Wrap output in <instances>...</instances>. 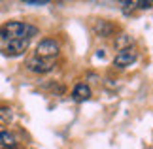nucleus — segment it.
<instances>
[{
  "mask_svg": "<svg viewBox=\"0 0 153 149\" xmlns=\"http://www.w3.org/2000/svg\"><path fill=\"white\" fill-rule=\"evenodd\" d=\"M36 34H38L36 27L21 23V21H10L6 25H2V28H0V36L8 42L10 40H30Z\"/></svg>",
  "mask_w": 153,
  "mask_h": 149,
  "instance_id": "obj_1",
  "label": "nucleus"
},
{
  "mask_svg": "<svg viewBox=\"0 0 153 149\" xmlns=\"http://www.w3.org/2000/svg\"><path fill=\"white\" fill-rule=\"evenodd\" d=\"M59 53V42L51 40V38H45L38 44L36 47V57L40 59H51V57H57Z\"/></svg>",
  "mask_w": 153,
  "mask_h": 149,
  "instance_id": "obj_2",
  "label": "nucleus"
},
{
  "mask_svg": "<svg viewBox=\"0 0 153 149\" xmlns=\"http://www.w3.org/2000/svg\"><path fill=\"white\" fill-rule=\"evenodd\" d=\"M136 59H138L136 49H134V47H125V49H121L115 55L114 64H115L117 68H127V66H131V64H134Z\"/></svg>",
  "mask_w": 153,
  "mask_h": 149,
  "instance_id": "obj_3",
  "label": "nucleus"
},
{
  "mask_svg": "<svg viewBox=\"0 0 153 149\" xmlns=\"http://www.w3.org/2000/svg\"><path fill=\"white\" fill-rule=\"evenodd\" d=\"M27 49H28V40H10L2 49V53L6 57H19Z\"/></svg>",
  "mask_w": 153,
  "mask_h": 149,
  "instance_id": "obj_4",
  "label": "nucleus"
},
{
  "mask_svg": "<svg viewBox=\"0 0 153 149\" xmlns=\"http://www.w3.org/2000/svg\"><path fill=\"white\" fill-rule=\"evenodd\" d=\"M27 66L30 72H36V74H48L53 70V62L48 61V59H40V57H32L30 61L27 62Z\"/></svg>",
  "mask_w": 153,
  "mask_h": 149,
  "instance_id": "obj_5",
  "label": "nucleus"
},
{
  "mask_svg": "<svg viewBox=\"0 0 153 149\" xmlns=\"http://www.w3.org/2000/svg\"><path fill=\"white\" fill-rule=\"evenodd\" d=\"M72 96H74L76 102H85V100L91 98V89L87 87L85 83H78L72 91Z\"/></svg>",
  "mask_w": 153,
  "mask_h": 149,
  "instance_id": "obj_6",
  "label": "nucleus"
},
{
  "mask_svg": "<svg viewBox=\"0 0 153 149\" xmlns=\"http://www.w3.org/2000/svg\"><path fill=\"white\" fill-rule=\"evenodd\" d=\"M95 32L102 38H110L111 34L115 32V27L111 25L110 21H97L95 23Z\"/></svg>",
  "mask_w": 153,
  "mask_h": 149,
  "instance_id": "obj_7",
  "label": "nucleus"
},
{
  "mask_svg": "<svg viewBox=\"0 0 153 149\" xmlns=\"http://www.w3.org/2000/svg\"><path fill=\"white\" fill-rule=\"evenodd\" d=\"M0 145L4 149L6 147H15V138L13 134L8 132V130H0Z\"/></svg>",
  "mask_w": 153,
  "mask_h": 149,
  "instance_id": "obj_8",
  "label": "nucleus"
},
{
  "mask_svg": "<svg viewBox=\"0 0 153 149\" xmlns=\"http://www.w3.org/2000/svg\"><path fill=\"white\" fill-rule=\"evenodd\" d=\"M131 42H132V40L128 38L127 34H121V38H119V40L115 42V47H117V49L121 51V49H123V45H125V44H128V47H131Z\"/></svg>",
  "mask_w": 153,
  "mask_h": 149,
  "instance_id": "obj_9",
  "label": "nucleus"
},
{
  "mask_svg": "<svg viewBox=\"0 0 153 149\" xmlns=\"http://www.w3.org/2000/svg\"><path fill=\"white\" fill-rule=\"evenodd\" d=\"M0 119H2V121H11V110L10 108H0Z\"/></svg>",
  "mask_w": 153,
  "mask_h": 149,
  "instance_id": "obj_10",
  "label": "nucleus"
},
{
  "mask_svg": "<svg viewBox=\"0 0 153 149\" xmlns=\"http://www.w3.org/2000/svg\"><path fill=\"white\" fill-rule=\"evenodd\" d=\"M25 4L27 6H45V4H48V0H42V2H36V0H27Z\"/></svg>",
  "mask_w": 153,
  "mask_h": 149,
  "instance_id": "obj_11",
  "label": "nucleus"
},
{
  "mask_svg": "<svg viewBox=\"0 0 153 149\" xmlns=\"http://www.w3.org/2000/svg\"><path fill=\"white\" fill-rule=\"evenodd\" d=\"M6 149H15V147H6Z\"/></svg>",
  "mask_w": 153,
  "mask_h": 149,
  "instance_id": "obj_12",
  "label": "nucleus"
},
{
  "mask_svg": "<svg viewBox=\"0 0 153 149\" xmlns=\"http://www.w3.org/2000/svg\"><path fill=\"white\" fill-rule=\"evenodd\" d=\"M0 149H2V145H0Z\"/></svg>",
  "mask_w": 153,
  "mask_h": 149,
  "instance_id": "obj_13",
  "label": "nucleus"
}]
</instances>
